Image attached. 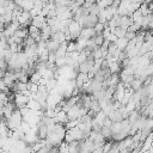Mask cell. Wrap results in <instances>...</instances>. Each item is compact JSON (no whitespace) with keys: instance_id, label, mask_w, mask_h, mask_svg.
I'll return each mask as SVG.
<instances>
[{"instance_id":"cell-1","label":"cell","mask_w":153,"mask_h":153,"mask_svg":"<svg viewBox=\"0 0 153 153\" xmlns=\"http://www.w3.org/2000/svg\"><path fill=\"white\" fill-rule=\"evenodd\" d=\"M22 123H23V115H22L19 109H16L13 111L12 116L6 120V126L12 131H14L19 126H22Z\"/></svg>"},{"instance_id":"cell-2","label":"cell","mask_w":153,"mask_h":153,"mask_svg":"<svg viewBox=\"0 0 153 153\" xmlns=\"http://www.w3.org/2000/svg\"><path fill=\"white\" fill-rule=\"evenodd\" d=\"M30 99H31L30 97H27V96H25V94H23V93H16L14 97H13V103L16 104L17 109L20 110V109L27 106Z\"/></svg>"},{"instance_id":"cell-3","label":"cell","mask_w":153,"mask_h":153,"mask_svg":"<svg viewBox=\"0 0 153 153\" xmlns=\"http://www.w3.org/2000/svg\"><path fill=\"white\" fill-rule=\"evenodd\" d=\"M93 65H94V60H87V61L80 63V66H79V73L88 74V73L91 72Z\"/></svg>"},{"instance_id":"cell-4","label":"cell","mask_w":153,"mask_h":153,"mask_svg":"<svg viewBox=\"0 0 153 153\" xmlns=\"http://www.w3.org/2000/svg\"><path fill=\"white\" fill-rule=\"evenodd\" d=\"M108 117L115 123V122H122L123 120H124V117H123V115H122V112H121V110L120 109H114L109 115H108Z\"/></svg>"},{"instance_id":"cell-5","label":"cell","mask_w":153,"mask_h":153,"mask_svg":"<svg viewBox=\"0 0 153 153\" xmlns=\"http://www.w3.org/2000/svg\"><path fill=\"white\" fill-rule=\"evenodd\" d=\"M75 81H76V87L81 88L87 81H90V76H88V74H85V73H78Z\"/></svg>"},{"instance_id":"cell-6","label":"cell","mask_w":153,"mask_h":153,"mask_svg":"<svg viewBox=\"0 0 153 153\" xmlns=\"http://www.w3.org/2000/svg\"><path fill=\"white\" fill-rule=\"evenodd\" d=\"M51 36H53V30H51V26H49L48 24L41 30V37L43 41H49L51 39Z\"/></svg>"},{"instance_id":"cell-7","label":"cell","mask_w":153,"mask_h":153,"mask_svg":"<svg viewBox=\"0 0 153 153\" xmlns=\"http://www.w3.org/2000/svg\"><path fill=\"white\" fill-rule=\"evenodd\" d=\"M96 31H94V27H85L81 30V35L80 37L81 38H85V39H91L96 36Z\"/></svg>"},{"instance_id":"cell-8","label":"cell","mask_w":153,"mask_h":153,"mask_svg":"<svg viewBox=\"0 0 153 153\" xmlns=\"http://www.w3.org/2000/svg\"><path fill=\"white\" fill-rule=\"evenodd\" d=\"M67 133L71 134V136L73 137L74 141H81V140H82V131L79 129V127L72 128V129L67 130Z\"/></svg>"},{"instance_id":"cell-9","label":"cell","mask_w":153,"mask_h":153,"mask_svg":"<svg viewBox=\"0 0 153 153\" xmlns=\"http://www.w3.org/2000/svg\"><path fill=\"white\" fill-rule=\"evenodd\" d=\"M133 24H134V22H133V19H131V17L122 16V18H121V26H120V27H122V29H124V30L128 31L129 26H131Z\"/></svg>"},{"instance_id":"cell-10","label":"cell","mask_w":153,"mask_h":153,"mask_svg":"<svg viewBox=\"0 0 153 153\" xmlns=\"http://www.w3.org/2000/svg\"><path fill=\"white\" fill-rule=\"evenodd\" d=\"M51 39H54V41L59 42L60 44H62V43H65V42L67 41V36H66V33H65V32H62V31H57V32L53 33Z\"/></svg>"},{"instance_id":"cell-11","label":"cell","mask_w":153,"mask_h":153,"mask_svg":"<svg viewBox=\"0 0 153 153\" xmlns=\"http://www.w3.org/2000/svg\"><path fill=\"white\" fill-rule=\"evenodd\" d=\"M67 47H68V43H67V42H65V43L60 44L59 49H57V50H56V53H55L56 57H65V56H66V54H67Z\"/></svg>"},{"instance_id":"cell-12","label":"cell","mask_w":153,"mask_h":153,"mask_svg":"<svg viewBox=\"0 0 153 153\" xmlns=\"http://www.w3.org/2000/svg\"><path fill=\"white\" fill-rule=\"evenodd\" d=\"M68 149H69V153H79L81 149L80 141H73L68 143Z\"/></svg>"},{"instance_id":"cell-13","label":"cell","mask_w":153,"mask_h":153,"mask_svg":"<svg viewBox=\"0 0 153 153\" xmlns=\"http://www.w3.org/2000/svg\"><path fill=\"white\" fill-rule=\"evenodd\" d=\"M59 47H60V43L56 42V41H54V39H49L47 42V49L50 53H56V50L59 49Z\"/></svg>"},{"instance_id":"cell-14","label":"cell","mask_w":153,"mask_h":153,"mask_svg":"<svg viewBox=\"0 0 153 153\" xmlns=\"http://www.w3.org/2000/svg\"><path fill=\"white\" fill-rule=\"evenodd\" d=\"M27 108H29L30 110H32V111H39V110H42L41 103L37 102V100H35V99H30V102H29V104H27Z\"/></svg>"},{"instance_id":"cell-15","label":"cell","mask_w":153,"mask_h":153,"mask_svg":"<svg viewBox=\"0 0 153 153\" xmlns=\"http://www.w3.org/2000/svg\"><path fill=\"white\" fill-rule=\"evenodd\" d=\"M128 43H129V41H128L126 37L118 38V39L116 41V45H117V48H118L120 50H122V51H124V50H126V48H127Z\"/></svg>"},{"instance_id":"cell-16","label":"cell","mask_w":153,"mask_h":153,"mask_svg":"<svg viewBox=\"0 0 153 153\" xmlns=\"http://www.w3.org/2000/svg\"><path fill=\"white\" fill-rule=\"evenodd\" d=\"M108 117V115L104 112V111H99L96 116H94V120L97 121V123L98 124H100V126H103L104 124V121H105V118Z\"/></svg>"},{"instance_id":"cell-17","label":"cell","mask_w":153,"mask_h":153,"mask_svg":"<svg viewBox=\"0 0 153 153\" xmlns=\"http://www.w3.org/2000/svg\"><path fill=\"white\" fill-rule=\"evenodd\" d=\"M121 67H122L121 62H112V63H110L109 69H110V72H111L112 74H117V73L121 71Z\"/></svg>"},{"instance_id":"cell-18","label":"cell","mask_w":153,"mask_h":153,"mask_svg":"<svg viewBox=\"0 0 153 153\" xmlns=\"http://www.w3.org/2000/svg\"><path fill=\"white\" fill-rule=\"evenodd\" d=\"M41 80H42V75H41L38 72H33V73L30 75V81L33 82V84H36V85H39Z\"/></svg>"},{"instance_id":"cell-19","label":"cell","mask_w":153,"mask_h":153,"mask_svg":"<svg viewBox=\"0 0 153 153\" xmlns=\"http://www.w3.org/2000/svg\"><path fill=\"white\" fill-rule=\"evenodd\" d=\"M91 54H92V57H93L94 60L103 59V51H102L100 47H97V48H96L93 51H91Z\"/></svg>"},{"instance_id":"cell-20","label":"cell","mask_w":153,"mask_h":153,"mask_svg":"<svg viewBox=\"0 0 153 153\" xmlns=\"http://www.w3.org/2000/svg\"><path fill=\"white\" fill-rule=\"evenodd\" d=\"M93 41H94V43H96L98 47H102L103 43H104V41H105V38H104L103 33H97V35L93 37Z\"/></svg>"},{"instance_id":"cell-21","label":"cell","mask_w":153,"mask_h":153,"mask_svg":"<svg viewBox=\"0 0 153 153\" xmlns=\"http://www.w3.org/2000/svg\"><path fill=\"white\" fill-rule=\"evenodd\" d=\"M100 134H102L105 139H110V137L112 136L111 129H110L109 127H104V126H103V128H102V130H100Z\"/></svg>"},{"instance_id":"cell-22","label":"cell","mask_w":153,"mask_h":153,"mask_svg":"<svg viewBox=\"0 0 153 153\" xmlns=\"http://www.w3.org/2000/svg\"><path fill=\"white\" fill-rule=\"evenodd\" d=\"M114 33H115L118 38H122V37H126L127 30H124V29H122V27H116L115 31H114Z\"/></svg>"},{"instance_id":"cell-23","label":"cell","mask_w":153,"mask_h":153,"mask_svg":"<svg viewBox=\"0 0 153 153\" xmlns=\"http://www.w3.org/2000/svg\"><path fill=\"white\" fill-rule=\"evenodd\" d=\"M108 25H105V24H102V23H98L96 26H94V31H96V33H103V31L105 30V27H106Z\"/></svg>"},{"instance_id":"cell-24","label":"cell","mask_w":153,"mask_h":153,"mask_svg":"<svg viewBox=\"0 0 153 153\" xmlns=\"http://www.w3.org/2000/svg\"><path fill=\"white\" fill-rule=\"evenodd\" d=\"M112 147H114V142H112V141L105 142V145L102 147V148H103V153H109V152L112 149Z\"/></svg>"},{"instance_id":"cell-25","label":"cell","mask_w":153,"mask_h":153,"mask_svg":"<svg viewBox=\"0 0 153 153\" xmlns=\"http://www.w3.org/2000/svg\"><path fill=\"white\" fill-rule=\"evenodd\" d=\"M49 12H50V8H49L48 6H44V7L41 10V12H39V14H38V16H42V17L47 18V17H48V14H49Z\"/></svg>"},{"instance_id":"cell-26","label":"cell","mask_w":153,"mask_h":153,"mask_svg":"<svg viewBox=\"0 0 153 153\" xmlns=\"http://www.w3.org/2000/svg\"><path fill=\"white\" fill-rule=\"evenodd\" d=\"M73 51H76V43L69 42L67 47V53H73Z\"/></svg>"},{"instance_id":"cell-27","label":"cell","mask_w":153,"mask_h":153,"mask_svg":"<svg viewBox=\"0 0 153 153\" xmlns=\"http://www.w3.org/2000/svg\"><path fill=\"white\" fill-rule=\"evenodd\" d=\"M135 37H136V32L127 31V33H126V38H127L128 41H133V39H135Z\"/></svg>"},{"instance_id":"cell-28","label":"cell","mask_w":153,"mask_h":153,"mask_svg":"<svg viewBox=\"0 0 153 153\" xmlns=\"http://www.w3.org/2000/svg\"><path fill=\"white\" fill-rule=\"evenodd\" d=\"M131 2H139V4H142V2H145V0H130Z\"/></svg>"},{"instance_id":"cell-29","label":"cell","mask_w":153,"mask_h":153,"mask_svg":"<svg viewBox=\"0 0 153 153\" xmlns=\"http://www.w3.org/2000/svg\"><path fill=\"white\" fill-rule=\"evenodd\" d=\"M41 1H42V2L44 4V6H45L47 4H49V0H41Z\"/></svg>"},{"instance_id":"cell-30","label":"cell","mask_w":153,"mask_h":153,"mask_svg":"<svg viewBox=\"0 0 153 153\" xmlns=\"http://www.w3.org/2000/svg\"><path fill=\"white\" fill-rule=\"evenodd\" d=\"M99 1H102V0H96V2H99Z\"/></svg>"}]
</instances>
